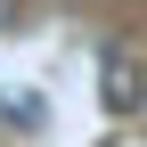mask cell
Masks as SVG:
<instances>
[{
    "mask_svg": "<svg viewBox=\"0 0 147 147\" xmlns=\"http://www.w3.org/2000/svg\"><path fill=\"white\" fill-rule=\"evenodd\" d=\"M0 33H16V0H0Z\"/></svg>",
    "mask_w": 147,
    "mask_h": 147,
    "instance_id": "cell-2",
    "label": "cell"
},
{
    "mask_svg": "<svg viewBox=\"0 0 147 147\" xmlns=\"http://www.w3.org/2000/svg\"><path fill=\"white\" fill-rule=\"evenodd\" d=\"M98 106H106V115H139V106H147V65L131 57V49H106V65H98Z\"/></svg>",
    "mask_w": 147,
    "mask_h": 147,
    "instance_id": "cell-1",
    "label": "cell"
}]
</instances>
